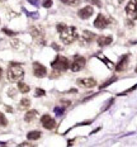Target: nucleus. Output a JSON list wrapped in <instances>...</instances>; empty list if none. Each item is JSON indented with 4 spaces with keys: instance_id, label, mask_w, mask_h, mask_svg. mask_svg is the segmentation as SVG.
<instances>
[{
    "instance_id": "nucleus-30",
    "label": "nucleus",
    "mask_w": 137,
    "mask_h": 147,
    "mask_svg": "<svg viewBox=\"0 0 137 147\" xmlns=\"http://www.w3.org/2000/svg\"><path fill=\"white\" fill-rule=\"evenodd\" d=\"M28 1L32 5H34V7H38V4H39V0H28Z\"/></svg>"
},
{
    "instance_id": "nucleus-17",
    "label": "nucleus",
    "mask_w": 137,
    "mask_h": 147,
    "mask_svg": "<svg viewBox=\"0 0 137 147\" xmlns=\"http://www.w3.org/2000/svg\"><path fill=\"white\" fill-rule=\"evenodd\" d=\"M27 138L29 141H37L41 138V132H38V131H32V132H29L27 134Z\"/></svg>"
},
{
    "instance_id": "nucleus-8",
    "label": "nucleus",
    "mask_w": 137,
    "mask_h": 147,
    "mask_svg": "<svg viewBox=\"0 0 137 147\" xmlns=\"http://www.w3.org/2000/svg\"><path fill=\"white\" fill-rule=\"evenodd\" d=\"M33 74H34V76H37V78H45L46 74H47V70H46V67L42 65V63L34 62L33 63Z\"/></svg>"
},
{
    "instance_id": "nucleus-13",
    "label": "nucleus",
    "mask_w": 137,
    "mask_h": 147,
    "mask_svg": "<svg viewBox=\"0 0 137 147\" xmlns=\"http://www.w3.org/2000/svg\"><path fill=\"white\" fill-rule=\"evenodd\" d=\"M97 42H98V45L100 47H105V46L111 45L112 42H113V37L112 36H99L98 38H97Z\"/></svg>"
},
{
    "instance_id": "nucleus-2",
    "label": "nucleus",
    "mask_w": 137,
    "mask_h": 147,
    "mask_svg": "<svg viewBox=\"0 0 137 147\" xmlns=\"http://www.w3.org/2000/svg\"><path fill=\"white\" fill-rule=\"evenodd\" d=\"M7 76H8V80L10 82H17V81H20L24 76V70L20 65H17V63H11L10 67L8 69V72H7Z\"/></svg>"
},
{
    "instance_id": "nucleus-25",
    "label": "nucleus",
    "mask_w": 137,
    "mask_h": 147,
    "mask_svg": "<svg viewBox=\"0 0 137 147\" xmlns=\"http://www.w3.org/2000/svg\"><path fill=\"white\" fill-rule=\"evenodd\" d=\"M115 80H117V78H113V79H111V80L105 81V82H104V84H103V85H102V86H100V88H102V89H103V88L108 86V85H111V84H112V82H113V81H115Z\"/></svg>"
},
{
    "instance_id": "nucleus-19",
    "label": "nucleus",
    "mask_w": 137,
    "mask_h": 147,
    "mask_svg": "<svg viewBox=\"0 0 137 147\" xmlns=\"http://www.w3.org/2000/svg\"><path fill=\"white\" fill-rule=\"evenodd\" d=\"M61 1L63 3V4H66V5H76V4H79V1L80 0H61Z\"/></svg>"
},
{
    "instance_id": "nucleus-37",
    "label": "nucleus",
    "mask_w": 137,
    "mask_h": 147,
    "mask_svg": "<svg viewBox=\"0 0 137 147\" xmlns=\"http://www.w3.org/2000/svg\"><path fill=\"white\" fill-rule=\"evenodd\" d=\"M0 1H7V0H0Z\"/></svg>"
},
{
    "instance_id": "nucleus-38",
    "label": "nucleus",
    "mask_w": 137,
    "mask_h": 147,
    "mask_svg": "<svg viewBox=\"0 0 137 147\" xmlns=\"http://www.w3.org/2000/svg\"><path fill=\"white\" fill-rule=\"evenodd\" d=\"M118 1H123V0H118Z\"/></svg>"
},
{
    "instance_id": "nucleus-10",
    "label": "nucleus",
    "mask_w": 137,
    "mask_h": 147,
    "mask_svg": "<svg viewBox=\"0 0 137 147\" xmlns=\"http://www.w3.org/2000/svg\"><path fill=\"white\" fill-rule=\"evenodd\" d=\"M30 36L34 38V41H37L38 43H45L43 41V32H42L41 29L38 28V27H33L32 29H30Z\"/></svg>"
},
{
    "instance_id": "nucleus-34",
    "label": "nucleus",
    "mask_w": 137,
    "mask_h": 147,
    "mask_svg": "<svg viewBox=\"0 0 137 147\" xmlns=\"http://www.w3.org/2000/svg\"><path fill=\"white\" fill-rule=\"evenodd\" d=\"M7 109H8V112H13V109H11V107H7Z\"/></svg>"
},
{
    "instance_id": "nucleus-20",
    "label": "nucleus",
    "mask_w": 137,
    "mask_h": 147,
    "mask_svg": "<svg viewBox=\"0 0 137 147\" xmlns=\"http://www.w3.org/2000/svg\"><path fill=\"white\" fill-rule=\"evenodd\" d=\"M8 124V121L7 118H5V115L3 114L1 112H0V125H3V127H5V125Z\"/></svg>"
},
{
    "instance_id": "nucleus-18",
    "label": "nucleus",
    "mask_w": 137,
    "mask_h": 147,
    "mask_svg": "<svg viewBox=\"0 0 137 147\" xmlns=\"http://www.w3.org/2000/svg\"><path fill=\"white\" fill-rule=\"evenodd\" d=\"M30 107V100L28 99V98H23L22 100H20V103H19V109H28Z\"/></svg>"
},
{
    "instance_id": "nucleus-21",
    "label": "nucleus",
    "mask_w": 137,
    "mask_h": 147,
    "mask_svg": "<svg viewBox=\"0 0 137 147\" xmlns=\"http://www.w3.org/2000/svg\"><path fill=\"white\" fill-rule=\"evenodd\" d=\"M55 113H56V115H62L65 113V108L63 107H56L55 108Z\"/></svg>"
},
{
    "instance_id": "nucleus-12",
    "label": "nucleus",
    "mask_w": 137,
    "mask_h": 147,
    "mask_svg": "<svg viewBox=\"0 0 137 147\" xmlns=\"http://www.w3.org/2000/svg\"><path fill=\"white\" fill-rule=\"evenodd\" d=\"M127 66H128V55H123L121 61L117 63V66H115V70H117L118 72L124 71V70L127 69Z\"/></svg>"
},
{
    "instance_id": "nucleus-6",
    "label": "nucleus",
    "mask_w": 137,
    "mask_h": 147,
    "mask_svg": "<svg viewBox=\"0 0 137 147\" xmlns=\"http://www.w3.org/2000/svg\"><path fill=\"white\" fill-rule=\"evenodd\" d=\"M41 123L46 129H48V131H52L53 128L56 127V122H55V119L52 117H50L48 114H45L43 117L41 118Z\"/></svg>"
},
{
    "instance_id": "nucleus-15",
    "label": "nucleus",
    "mask_w": 137,
    "mask_h": 147,
    "mask_svg": "<svg viewBox=\"0 0 137 147\" xmlns=\"http://www.w3.org/2000/svg\"><path fill=\"white\" fill-rule=\"evenodd\" d=\"M37 115H38L37 110L30 109V110H28V112L26 113V115H24V121L26 122H32V121H34V119L37 118Z\"/></svg>"
},
{
    "instance_id": "nucleus-3",
    "label": "nucleus",
    "mask_w": 137,
    "mask_h": 147,
    "mask_svg": "<svg viewBox=\"0 0 137 147\" xmlns=\"http://www.w3.org/2000/svg\"><path fill=\"white\" fill-rule=\"evenodd\" d=\"M51 66H52L53 70H57V71H66L67 69H70V63L69 60L63 56H57L55 61L51 62Z\"/></svg>"
},
{
    "instance_id": "nucleus-33",
    "label": "nucleus",
    "mask_w": 137,
    "mask_h": 147,
    "mask_svg": "<svg viewBox=\"0 0 137 147\" xmlns=\"http://www.w3.org/2000/svg\"><path fill=\"white\" fill-rule=\"evenodd\" d=\"M14 94H15V93H14V90H9V95H10V96H13Z\"/></svg>"
},
{
    "instance_id": "nucleus-5",
    "label": "nucleus",
    "mask_w": 137,
    "mask_h": 147,
    "mask_svg": "<svg viewBox=\"0 0 137 147\" xmlns=\"http://www.w3.org/2000/svg\"><path fill=\"white\" fill-rule=\"evenodd\" d=\"M126 13L132 19H137V0H130L126 7Z\"/></svg>"
},
{
    "instance_id": "nucleus-24",
    "label": "nucleus",
    "mask_w": 137,
    "mask_h": 147,
    "mask_svg": "<svg viewBox=\"0 0 137 147\" xmlns=\"http://www.w3.org/2000/svg\"><path fill=\"white\" fill-rule=\"evenodd\" d=\"M100 59H102V61H103V62L105 63L107 66H109V69H112V67H114V65H113V63L111 62V61H108L107 59H104V57H100Z\"/></svg>"
},
{
    "instance_id": "nucleus-7",
    "label": "nucleus",
    "mask_w": 137,
    "mask_h": 147,
    "mask_svg": "<svg viewBox=\"0 0 137 147\" xmlns=\"http://www.w3.org/2000/svg\"><path fill=\"white\" fill-rule=\"evenodd\" d=\"M78 85L81 88H85V89H90L97 85V80L93 78H83V79H79L78 80Z\"/></svg>"
},
{
    "instance_id": "nucleus-14",
    "label": "nucleus",
    "mask_w": 137,
    "mask_h": 147,
    "mask_svg": "<svg viewBox=\"0 0 137 147\" xmlns=\"http://www.w3.org/2000/svg\"><path fill=\"white\" fill-rule=\"evenodd\" d=\"M81 39H83V41H85V42H88V43H90V42L95 41V39H97V36H95V33L90 32V30H84Z\"/></svg>"
},
{
    "instance_id": "nucleus-28",
    "label": "nucleus",
    "mask_w": 137,
    "mask_h": 147,
    "mask_svg": "<svg viewBox=\"0 0 137 147\" xmlns=\"http://www.w3.org/2000/svg\"><path fill=\"white\" fill-rule=\"evenodd\" d=\"M26 13H27V15H29L30 18H34V19L38 18V13H29V11H26Z\"/></svg>"
},
{
    "instance_id": "nucleus-36",
    "label": "nucleus",
    "mask_w": 137,
    "mask_h": 147,
    "mask_svg": "<svg viewBox=\"0 0 137 147\" xmlns=\"http://www.w3.org/2000/svg\"><path fill=\"white\" fill-rule=\"evenodd\" d=\"M135 71H136V72H137V66H136V69H135Z\"/></svg>"
},
{
    "instance_id": "nucleus-1",
    "label": "nucleus",
    "mask_w": 137,
    "mask_h": 147,
    "mask_svg": "<svg viewBox=\"0 0 137 147\" xmlns=\"http://www.w3.org/2000/svg\"><path fill=\"white\" fill-rule=\"evenodd\" d=\"M78 30H76L75 27L66 26L63 29L60 30V38L65 45H70L72 42H75L78 39Z\"/></svg>"
},
{
    "instance_id": "nucleus-9",
    "label": "nucleus",
    "mask_w": 137,
    "mask_h": 147,
    "mask_svg": "<svg viewBox=\"0 0 137 147\" xmlns=\"http://www.w3.org/2000/svg\"><path fill=\"white\" fill-rule=\"evenodd\" d=\"M108 23H109V20L107 19V18L103 14H98L97 19L94 20V26H95L98 29H104V28H107Z\"/></svg>"
},
{
    "instance_id": "nucleus-11",
    "label": "nucleus",
    "mask_w": 137,
    "mask_h": 147,
    "mask_svg": "<svg viewBox=\"0 0 137 147\" xmlns=\"http://www.w3.org/2000/svg\"><path fill=\"white\" fill-rule=\"evenodd\" d=\"M93 13H94V9H93V7L88 5V7L81 8L80 10H79L78 15L81 18V19H88V18H90L91 15H93Z\"/></svg>"
},
{
    "instance_id": "nucleus-16",
    "label": "nucleus",
    "mask_w": 137,
    "mask_h": 147,
    "mask_svg": "<svg viewBox=\"0 0 137 147\" xmlns=\"http://www.w3.org/2000/svg\"><path fill=\"white\" fill-rule=\"evenodd\" d=\"M18 90H19L22 94H27V93H28V91L30 90V88L26 84V82H23V81H18Z\"/></svg>"
},
{
    "instance_id": "nucleus-26",
    "label": "nucleus",
    "mask_w": 137,
    "mask_h": 147,
    "mask_svg": "<svg viewBox=\"0 0 137 147\" xmlns=\"http://www.w3.org/2000/svg\"><path fill=\"white\" fill-rule=\"evenodd\" d=\"M90 4L97 5V7H98V8L102 7V1H100V0H90Z\"/></svg>"
},
{
    "instance_id": "nucleus-23",
    "label": "nucleus",
    "mask_w": 137,
    "mask_h": 147,
    "mask_svg": "<svg viewBox=\"0 0 137 147\" xmlns=\"http://www.w3.org/2000/svg\"><path fill=\"white\" fill-rule=\"evenodd\" d=\"M45 95H46V91H45V90H42V89H39V88L36 89V96H37V98L45 96Z\"/></svg>"
},
{
    "instance_id": "nucleus-22",
    "label": "nucleus",
    "mask_w": 137,
    "mask_h": 147,
    "mask_svg": "<svg viewBox=\"0 0 137 147\" xmlns=\"http://www.w3.org/2000/svg\"><path fill=\"white\" fill-rule=\"evenodd\" d=\"M42 7L46 8V9L51 8L52 7V0H43V1H42Z\"/></svg>"
},
{
    "instance_id": "nucleus-27",
    "label": "nucleus",
    "mask_w": 137,
    "mask_h": 147,
    "mask_svg": "<svg viewBox=\"0 0 137 147\" xmlns=\"http://www.w3.org/2000/svg\"><path fill=\"white\" fill-rule=\"evenodd\" d=\"M3 30H4V33H7V34H9V36H15V34H17L15 32H11V30H9V29H7V28H4Z\"/></svg>"
},
{
    "instance_id": "nucleus-35",
    "label": "nucleus",
    "mask_w": 137,
    "mask_h": 147,
    "mask_svg": "<svg viewBox=\"0 0 137 147\" xmlns=\"http://www.w3.org/2000/svg\"><path fill=\"white\" fill-rule=\"evenodd\" d=\"M1 76H3V70L0 69V79H1Z\"/></svg>"
},
{
    "instance_id": "nucleus-32",
    "label": "nucleus",
    "mask_w": 137,
    "mask_h": 147,
    "mask_svg": "<svg viewBox=\"0 0 137 147\" xmlns=\"http://www.w3.org/2000/svg\"><path fill=\"white\" fill-rule=\"evenodd\" d=\"M20 146H30V143L29 142H23V143H20Z\"/></svg>"
},
{
    "instance_id": "nucleus-31",
    "label": "nucleus",
    "mask_w": 137,
    "mask_h": 147,
    "mask_svg": "<svg viewBox=\"0 0 137 147\" xmlns=\"http://www.w3.org/2000/svg\"><path fill=\"white\" fill-rule=\"evenodd\" d=\"M52 47L55 48V50H57V51H60V47H59V46H57V45H55V43H53V45H52Z\"/></svg>"
},
{
    "instance_id": "nucleus-29",
    "label": "nucleus",
    "mask_w": 137,
    "mask_h": 147,
    "mask_svg": "<svg viewBox=\"0 0 137 147\" xmlns=\"http://www.w3.org/2000/svg\"><path fill=\"white\" fill-rule=\"evenodd\" d=\"M135 89H137V84L135 85V86H132L131 89H128V90H126V91H123V93L121 94V95H124V94H127V93H130V91H132V90H135Z\"/></svg>"
},
{
    "instance_id": "nucleus-4",
    "label": "nucleus",
    "mask_w": 137,
    "mask_h": 147,
    "mask_svg": "<svg viewBox=\"0 0 137 147\" xmlns=\"http://www.w3.org/2000/svg\"><path fill=\"white\" fill-rule=\"evenodd\" d=\"M85 63H86V60L81 56H75L72 63L70 65V69H71L72 72H79L85 67Z\"/></svg>"
}]
</instances>
